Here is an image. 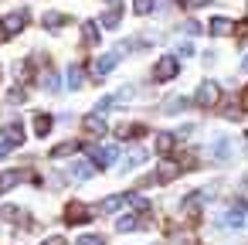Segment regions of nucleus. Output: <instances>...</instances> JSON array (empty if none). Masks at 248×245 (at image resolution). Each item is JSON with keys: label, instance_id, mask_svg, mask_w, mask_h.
I'll use <instances>...</instances> for the list:
<instances>
[{"label": "nucleus", "instance_id": "3", "mask_svg": "<svg viewBox=\"0 0 248 245\" xmlns=\"http://www.w3.org/2000/svg\"><path fill=\"white\" fill-rule=\"evenodd\" d=\"M177 72H180L177 58H173V55H167V58H160V62H156V68H153V79H156V82H170Z\"/></svg>", "mask_w": 248, "mask_h": 245}, {"label": "nucleus", "instance_id": "16", "mask_svg": "<svg viewBox=\"0 0 248 245\" xmlns=\"http://www.w3.org/2000/svg\"><path fill=\"white\" fill-rule=\"evenodd\" d=\"M92 167H95V163H89V160H78V163L72 167V174H75L78 180H85V177H92Z\"/></svg>", "mask_w": 248, "mask_h": 245}, {"label": "nucleus", "instance_id": "26", "mask_svg": "<svg viewBox=\"0 0 248 245\" xmlns=\"http://www.w3.org/2000/svg\"><path fill=\"white\" fill-rule=\"evenodd\" d=\"M214 157H217V160L228 157V140H217V143H214Z\"/></svg>", "mask_w": 248, "mask_h": 245}, {"label": "nucleus", "instance_id": "9", "mask_svg": "<svg viewBox=\"0 0 248 245\" xmlns=\"http://www.w3.org/2000/svg\"><path fill=\"white\" fill-rule=\"evenodd\" d=\"M177 174H180V163H173V160H163V163H160V170H156V180H163V184H167V180H173Z\"/></svg>", "mask_w": 248, "mask_h": 245}, {"label": "nucleus", "instance_id": "35", "mask_svg": "<svg viewBox=\"0 0 248 245\" xmlns=\"http://www.w3.org/2000/svg\"><path fill=\"white\" fill-rule=\"evenodd\" d=\"M245 140H248V136H245Z\"/></svg>", "mask_w": 248, "mask_h": 245}, {"label": "nucleus", "instance_id": "5", "mask_svg": "<svg viewBox=\"0 0 248 245\" xmlns=\"http://www.w3.org/2000/svg\"><path fill=\"white\" fill-rule=\"evenodd\" d=\"M119 157V147H92V163L95 167H109Z\"/></svg>", "mask_w": 248, "mask_h": 245}, {"label": "nucleus", "instance_id": "28", "mask_svg": "<svg viewBox=\"0 0 248 245\" xmlns=\"http://www.w3.org/2000/svg\"><path fill=\"white\" fill-rule=\"evenodd\" d=\"M184 31H187V34H197V31H201V24H197V21H187V24H184Z\"/></svg>", "mask_w": 248, "mask_h": 245}, {"label": "nucleus", "instance_id": "2", "mask_svg": "<svg viewBox=\"0 0 248 245\" xmlns=\"http://www.w3.org/2000/svg\"><path fill=\"white\" fill-rule=\"evenodd\" d=\"M217 99H221L217 82H201V89H197L194 102H197V106H204V109H211V106H217Z\"/></svg>", "mask_w": 248, "mask_h": 245}, {"label": "nucleus", "instance_id": "8", "mask_svg": "<svg viewBox=\"0 0 248 245\" xmlns=\"http://www.w3.org/2000/svg\"><path fill=\"white\" fill-rule=\"evenodd\" d=\"M109 126H106V119L99 116V113H92V116H85V133H92V136H102Z\"/></svg>", "mask_w": 248, "mask_h": 245}, {"label": "nucleus", "instance_id": "1", "mask_svg": "<svg viewBox=\"0 0 248 245\" xmlns=\"http://www.w3.org/2000/svg\"><path fill=\"white\" fill-rule=\"evenodd\" d=\"M24 28H28V11H14V14H7L4 21H0V34H4V38L21 34Z\"/></svg>", "mask_w": 248, "mask_h": 245}, {"label": "nucleus", "instance_id": "20", "mask_svg": "<svg viewBox=\"0 0 248 245\" xmlns=\"http://www.w3.org/2000/svg\"><path fill=\"white\" fill-rule=\"evenodd\" d=\"M75 150H78V143H72V140H68V143H58V147L51 150V157L58 160V157H68V153H75Z\"/></svg>", "mask_w": 248, "mask_h": 245}, {"label": "nucleus", "instance_id": "25", "mask_svg": "<svg viewBox=\"0 0 248 245\" xmlns=\"http://www.w3.org/2000/svg\"><path fill=\"white\" fill-rule=\"evenodd\" d=\"M58 85H62V82H58V75H55V72H48V75H45V89H48V92H58Z\"/></svg>", "mask_w": 248, "mask_h": 245}, {"label": "nucleus", "instance_id": "23", "mask_svg": "<svg viewBox=\"0 0 248 245\" xmlns=\"http://www.w3.org/2000/svg\"><path fill=\"white\" fill-rule=\"evenodd\" d=\"M201 197H204V194H187V201H184V211H197V208H201Z\"/></svg>", "mask_w": 248, "mask_h": 245}, {"label": "nucleus", "instance_id": "19", "mask_svg": "<svg viewBox=\"0 0 248 245\" xmlns=\"http://www.w3.org/2000/svg\"><path fill=\"white\" fill-rule=\"evenodd\" d=\"M156 150H160V153H170V150H173V133H160V136H156Z\"/></svg>", "mask_w": 248, "mask_h": 245}, {"label": "nucleus", "instance_id": "33", "mask_svg": "<svg viewBox=\"0 0 248 245\" xmlns=\"http://www.w3.org/2000/svg\"><path fill=\"white\" fill-rule=\"evenodd\" d=\"M241 68H245V72H248V55H245V62H241Z\"/></svg>", "mask_w": 248, "mask_h": 245}, {"label": "nucleus", "instance_id": "4", "mask_svg": "<svg viewBox=\"0 0 248 245\" xmlns=\"http://www.w3.org/2000/svg\"><path fill=\"white\" fill-rule=\"evenodd\" d=\"M89 218H92V211H89L82 201H72V204L65 208V221H68V225H82V221H89Z\"/></svg>", "mask_w": 248, "mask_h": 245}, {"label": "nucleus", "instance_id": "27", "mask_svg": "<svg viewBox=\"0 0 248 245\" xmlns=\"http://www.w3.org/2000/svg\"><path fill=\"white\" fill-rule=\"evenodd\" d=\"M75 245H102V238H99V235H82Z\"/></svg>", "mask_w": 248, "mask_h": 245}, {"label": "nucleus", "instance_id": "10", "mask_svg": "<svg viewBox=\"0 0 248 245\" xmlns=\"http://www.w3.org/2000/svg\"><path fill=\"white\" fill-rule=\"evenodd\" d=\"M207 31H211V34H214V38H221V34H231V31H234V24H231V21H228V17H214V21H211V28H207Z\"/></svg>", "mask_w": 248, "mask_h": 245}, {"label": "nucleus", "instance_id": "30", "mask_svg": "<svg viewBox=\"0 0 248 245\" xmlns=\"http://www.w3.org/2000/svg\"><path fill=\"white\" fill-rule=\"evenodd\" d=\"M11 150H14V143H7V140H0V157H7Z\"/></svg>", "mask_w": 248, "mask_h": 245}, {"label": "nucleus", "instance_id": "22", "mask_svg": "<svg viewBox=\"0 0 248 245\" xmlns=\"http://www.w3.org/2000/svg\"><path fill=\"white\" fill-rule=\"evenodd\" d=\"M102 24H106V28H116V24H119V11H116V7L106 11V14H102Z\"/></svg>", "mask_w": 248, "mask_h": 245}, {"label": "nucleus", "instance_id": "15", "mask_svg": "<svg viewBox=\"0 0 248 245\" xmlns=\"http://www.w3.org/2000/svg\"><path fill=\"white\" fill-rule=\"evenodd\" d=\"M143 160H146V150H133V153H129V160L123 163V174H126V170H133V167H140Z\"/></svg>", "mask_w": 248, "mask_h": 245}, {"label": "nucleus", "instance_id": "7", "mask_svg": "<svg viewBox=\"0 0 248 245\" xmlns=\"http://www.w3.org/2000/svg\"><path fill=\"white\" fill-rule=\"evenodd\" d=\"M116 62H119V51H112V55H102V58L95 62V68H92V72H95V79H102V75H109V72L116 68Z\"/></svg>", "mask_w": 248, "mask_h": 245}, {"label": "nucleus", "instance_id": "21", "mask_svg": "<svg viewBox=\"0 0 248 245\" xmlns=\"http://www.w3.org/2000/svg\"><path fill=\"white\" fill-rule=\"evenodd\" d=\"M62 24H65V14H55V11L45 14V28H48V31H55V28H62Z\"/></svg>", "mask_w": 248, "mask_h": 245}, {"label": "nucleus", "instance_id": "32", "mask_svg": "<svg viewBox=\"0 0 248 245\" xmlns=\"http://www.w3.org/2000/svg\"><path fill=\"white\" fill-rule=\"evenodd\" d=\"M190 4H194V7H204V4H211V0H190Z\"/></svg>", "mask_w": 248, "mask_h": 245}, {"label": "nucleus", "instance_id": "12", "mask_svg": "<svg viewBox=\"0 0 248 245\" xmlns=\"http://www.w3.org/2000/svg\"><path fill=\"white\" fill-rule=\"evenodd\" d=\"M82 65H68V72H65V82H68V89H78L82 85Z\"/></svg>", "mask_w": 248, "mask_h": 245}, {"label": "nucleus", "instance_id": "11", "mask_svg": "<svg viewBox=\"0 0 248 245\" xmlns=\"http://www.w3.org/2000/svg\"><path fill=\"white\" fill-rule=\"evenodd\" d=\"M24 177H28V170H11V174H0V191H7V187L21 184Z\"/></svg>", "mask_w": 248, "mask_h": 245}, {"label": "nucleus", "instance_id": "31", "mask_svg": "<svg viewBox=\"0 0 248 245\" xmlns=\"http://www.w3.org/2000/svg\"><path fill=\"white\" fill-rule=\"evenodd\" d=\"M11 102H24V92L21 89H11Z\"/></svg>", "mask_w": 248, "mask_h": 245}, {"label": "nucleus", "instance_id": "17", "mask_svg": "<svg viewBox=\"0 0 248 245\" xmlns=\"http://www.w3.org/2000/svg\"><path fill=\"white\" fill-rule=\"evenodd\" d=\"M123 204H126V194H112V197L102 201V211H119Z\"/></svg>", "mask_w": 248, "mask_h": 245}, {"label": "nucleus", "instance_id": "14", "mask_svg": "<svg viewBox=\"0 0 248 245\" xmlns=\"http://www.w3.org/2000/svg\"><path fill=\"white\" fill-rule=\"evenodd\" d=\"M34 133H38V136H48V133H51V116H45V113L34 116Z\"/></svg>", "mask_w": 248, "mask_h": 245}, {"label": "nucleus", "instance_id": "29", "mask_svg": "<svg viewBox=\"0 0 248 245\" xmlns=\"http://www.w3.org/2000/svg\"><path fill=\"white\" fill-rule=\"evenodd\" d=\"M45 245H68L62 235H51V238H45Z\"/></svg>", "mask_w": 248, "mask_h": 245}, {"label": "nucleus", "instance_id": "13", "mask_svg": "<svg viewBox=\"0 0 248 245\" xmlns=\"http://www.w3.org/2000/svg\"><path fill=\"white\" fill-rule=\"evenodd\" d=\"M82 38H85L89 45H95V41H99V24H95V21H85V24H82Z\"/></svg>", "mask_w": 248, "mask_h": 245}, {"label": "nucleus", "instance_id": "18", "mask_svg": "<svg viewBox=\"0 0 248 245\" xmlns=\"http://www.w3.org/2000/svg\"><path fill=\"white\" fill-rule=\"evenodd\" d=\"M136 225H140V218H136V214H123V218L116 221V228H119V231H136Z\"/></svg>", "mask_w": 248, "mask_h": 245}, {"label": "nucleus", "instance_id": "6", "mask_svg": "<svg viewBox=\"0 0 248 245\" xmlns=\"http://www.w3.org/2000/svg\"><path fill=\"white\" fill-rule=\"evenodd\" d=\"M0 140H7V143L21 147V143H24V126H21V123H11V126H4V130H0Z\"/></svg>", "mask_w": 248, "mask_h": 245}, {"label": "nucleus", "instance_id": "34", "mask_svg": "<svg viewBox=\"0 0 248 245\" xmlns=\"http://www.w3.org/2000/svg\"><path fill=\"white\" fill-rule=\"evenodd\" d=\"M109 4H112V7H116V4H119V0H109Z\"/></svg>", "mask_w": 248, "mask_h": 245}, {"label": "nucleus", "instance_id": "24", "mask_svg": "<svg viewBox=\"0 0 248 245\" xmlns=\"http://www.w3.org/2000/svg\"><path fill=\"white\" fill-rule=\"evenodd\" d=\"M133 11L136 14H150L153 11V0H133Z\"/></svg>", "mask_w": 248, "mask_h": 245}]
</instances>
